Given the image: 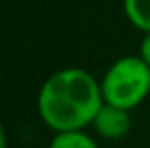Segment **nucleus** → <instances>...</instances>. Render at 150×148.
<instances>
[{
    "label": "nucleus",
    "mask_w": 150,
    "mask_h": 148,
    "mask_svg": "<svg viewBox=\"0 0 150 148\" xmlns=\"http://www.w3.org/2000/svg\"><path fill=\"white\" fill-rule=\"evenodd\" d=\"M103 104L101 82L78 67L53 72L42 84L36 99L40 120L55 133L84 131Z\"/></svg>",
    "instance_id": "1"
},
{
    "label": "nucleus",
    "mask_w": 150,
    "mask_h": 148,
    "mask_svg": "<svg viewBox=\"0 0 150 148\" xmlns=\"http://www.w3.org/2000/svg\"><path fill=\"white\" fill-rule=\"evenodd\" d=\"M101 93L106 104L133 110L150 93V68L139 55L120 57L101 78Z\"/></svg>",
    "instance_id": "2"
},
{
    "label": "nucleus",
    "mask_w": 150,
    "mask_h": 148,
    "mask_svg": "<svg viewBox=\"0 0 150 148\" xmlns=\"http://www.w3.org/2000/svg\"><path fill=\"white\" fill-rule=\"evenodd\" d=\"M93 129L97 135L106 141H118V139L125 137L131 127V116L127 110H122L112 104H103L101 110L97 112L95 120H93Z\"/></svg>",
    "instance_id": "3"
},
{
    "label": "nucleus",
    "mask_w": 150,
    "mask_h": 148,
    "mask_svg": "<svg viewBox=\"0 0 150 148\" xmlns=\"http://www.w3.org/2000/svg\"><path fill=\"white\" fill-rule=\"evenodd\" d=\"M124 13L135 29L150 32V0H124Z\"/></svg>",
    "instance_id": "4"
},
{
    "label": "nucleus",
    "mask_w": 150,
    "mask_h": 148,
    "mask_svg": "<svg viewBox=\"0 0 150 148\" xmlns=\"http://www.w3.org/2000/svg\"><path fill=\"white\" fill-rule=\"evenodd\" d=\"M50 148H99V144L86 131H63L53 135Z\"/></svg>",
    "instance_id": "5"
},
{
    "label": "nucleus",
    "mask_w": 150,
    "mask_h": 148,
    "mask_svg": "<svg viewBox=\"0 0 150 148\" xmlns=\"http://www.w3.org/2000/svg\"><path fill=\"white\" fill-rule=\"evenodd\" d=\"M139 57L143 59V63L150 68V32L144 34L141 40V48H139Z\"/></svg>",
    "instance_id": "6"
}]
</instances>
